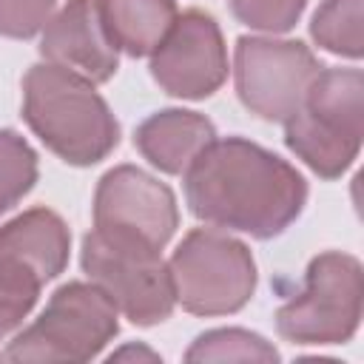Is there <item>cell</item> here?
Masks as SVG:
<instances>
[{
	"label": "cell",
	"mask_w": 364,
	"mask_h": 364,
	"mask_svg": "<svg viewBox=\"0 0 364 364\" xmlns=\"http://www.w3.org/2000/svg\"><path fill=\"white\" fill-rule=\"evenodd\" d=\"M71 253V230L51 208H28L0 225V284L40 296Z\"/></svg>",
	"instance_id": "8fae6325"
},
{
	"label": "cell",
	"mask_w": 364,
	"mask_h": 364,
	"mask_svg": "<svg viewBox=\"0 0 364 364\" xmlns=\"http://www.w3.org/2000/svg\"><path fill=\"white\" fill-rule=\"evenodd\" d=\"M173 296L193 316L239 313L256 290V259L242 239L216 228H193L168 259Z\"/></svg>",
	"instance_id": "277c9868"
},
{
	"label": "cell",
	"mask_w": 364,
	"mask_h": 364,
	"mask_svg": "<svg viewBox=\"0 0 364 364\" xmlns=\"http://www.w3.org/2000/svg\"><path fill=\"white\" fill-rule=\"evenodd\" d=\"M228 6L242 26L264 34H284L301 20L307 0H228Z\"/></svg>",
	"instance_id": "ac0fdd59"
},
{
	"label": "cell",
	"mask_w": 364,
	"mask_h": 364,
	"mask_svg": "<svg viewBox=\"0 0 364 364\" xmlns=\"http://www.w3.org/2000/svg\"><path fill=\"white\" fill-rule=\"evenodd\" d=\"M37 151L11 128H0V213L11 210L37 182Z\"/></svg>",
	"instance_id": "e0dca14e"
},
{
	"label": "cell",
	"mask_w": 364,
	"mask_h": 364,
	"mask_svg": "<svg viewBox=\"0 0 364 364\" xmlns=\"http://www.w3.org/2000/svg\"><path fill=\"white\" fill-rule=\"evenodd\" d=\"M80 264L88 282L102 287L131 324L154 327L171 318L176 296L168 262L159 250L91 230L82 236Z\"/></svg>",
	"instance_id": "52a82bcc"
},
{
	"label": "cell",
	"mask_w": 364,
	"mask_h": 364,
	"mask_svg": "<svg viewBox=\"0 0 364 364\" xmlns=\"http://www.w3.org/2000/svg\"><path fill=\"white\" fill-rule=\"evenodd\" d=\"M324 65L301 40L239 37L233 48V85L239 102L264 122L290 119Z\"/></svg>",
	"instance_id": "ba28073f"
},
{
	"label": "cell",
	"mask_w": 364,
	"mask_h": 364,
	"mask_svg": "<svg viewBox=\"0 0 364 364\" xmlns=\"http://www.w3.org/2000/svg\"><path fill=\"white\" fill-rule=\"evenodd\" d=\"M284 145L321 179H338L361 151L364 74L361 68H321L301 108L282 122Z\"/></svg>",
	"instance_id": "3957f363"
},
{
	"label": "cell",
	"mask_w": 364,
	"mask_h": 364,
	"mask_svg": "<svg viewBox=\"0 0 364 364\" xmlns=\"http://www.w3.org/2000/svg\"><path fill=\"white\" fill-rule=\"evenodd\" d=\"M176 228L179 208L165 182L136 165H117L100 176L94 191V230L162 253Z\"/></svg>",
	"instance_id": "9c48e42d"
},
{
	"label": "cell",
	"mask_w": 364,
	"mask_h": 364,
	"mask_svg": "<svg viewBox=\"0 0 364 364\" xmlns=\"http://www.w3.org/2000/svg\"><path fill=\"white\" fill-rule=\"evenodd\" d=\"M188 210L250 239L282 236L307 205L304 176L279 154L245 139H213L182 173Z\"/></svg>",
	"instance_id": "6da1fadb"
},
{
	"label": "cell",
	"mask_w": 364,
	"mask_h": 364,
	"mask_svg": "<svg viewBox=\"0 0 364 364\" xmlns=\"http://www.w3.org/2000/svg\"><path fill=\"white\" fill-rule=\"evenodd\" d=\"M310 37L318 48L361 60L364 54V0H321L310 20Z\"/></svg>",
	"instance_id": "9a60e30c"
},
{
	"label": "cell",
	"mask_w": 364,
	"mask_h": 364,
	"mask_svg": "<svg viewBox=\"0 0 364 364\" xmlns=\"http://www.w3.org/2000/svg\"><path fill=\"white\" fill-rule=\"evenodd\" d=\"M34 304H37V296H28V293L0 284V341L9 338L23 324V318L31 313Z\"/></svg>",
	"instance_id": "ffe728a7"
},
{
	"label": "cell",
	"mask_w": 364,
	"mask_h": 364,
	"mask_svg": "<svg viewBox=\"0 0 364 364\" xmlns=\"http://www.w3.org/2000/svg\"><path fill=\"white\" fill-rule=\"evenodd\" d=\"M102 28L117 51L151 57L176 20V0H94Z\"/></svg>",
	"instance_id": "5bb4252c"
},
{
	"label": "cell",
	"mask_w": 364,
	"mask_h": 364,
	"mask_svg": "<svg viewBox=\"0 0 364 364\" xmlns=\"http://www.w3.org/2000/svg\"><path fill=\"white\" fill-rule=\"evenodd\" d=\"M119 333V310L94 282L60 284L34 324L20 330L3 358L11 361H91Z\"/></svg>",
	"instance_id": "5b68a950"
},
{
	"label": "cell",
	"mask_w": 364,
	"mask_h": 364,
	"mask_svg": "<svg viewBox=\"0 0 364 364\" xmlns=\"http://www.w3.org/2000/svg\"><path fill=\"white\" fill-rule=\"evenodd\" d=\"M361 262L353 253L324 250L310 259L301 293L276 310V330L293 344H344L361 324Z\"/></svg>",
	"instance_id": "8992f818"
},
{
	"label": "cell",
	"mask_w": 364,
	"mask_h": 364,
	"mask_svg": "<svg viewBox=\"0 0 364 364\" xmlns=\"http://www.w3.org/2000/svg\"><path fill=\"white\" fill-rule=\"evenodd\" d=\"M40 54L94 85L108 82L119 68V51L108 40L94 0H65L40 31Z\"/></svg>",
	"instance_id": "7c38bea8"
},
{
	"label": "cell",
	"mask_w": 364,
	"mask_h": 364,
	"mask_svg": "<svg viewBox=\"0 0 364 364\" xmlns=\"http://www.w3.org/2000/svg\"><path fill=\"white\" fill-rule=\"evenodd\" d=\"M185 361H279V350L259 333L242 327H219L193 338Z\"/></svg>",
	"instance_id": "2e32d148"
},
{
	"label": "cell",
	"mask_w": 364,
	"mask_h": 364,
	"mask_svg": "<svg viewBox=\"0 0 364 364\" xmlns=\"http://www.w3.org/2000/svg\"><path fill=\"white\" fill-rule=\"evenodd\" d=\"M128 355H142V358H151V361H156L159 355L156 353H151L148 347H122V350H117V353H111V358H128Z\"/></svg>",
	"instance_id": "44dd1931"
},
{
	"label": "cell",
	"mask_w": 364,
	"mask_h": 364,
	"mask_svg": "<svg viewBox=\"0 0 364 364\" xmlns=\"http://www.w3.org/2000/svg\"><path fill=\"white\" fill-rule=\"evenodd\" d=\"M57 0H0V37L28 40L43 31Z\"/></svg>",
	"instance_id": "d6986e66"
},
{
	"label": "cell",
	"mask_w": 364,
	"mask_h": 364,
	"mask_svg": "<svg viewBox=\"0 0 364 364\" xmlns=\"http://www.w3.org/2000/svg\"><path fill=\"white\" fill-rule=\"evenodd\" d=\"M151 77L179 100H205L228 80V46L213 14L188 9L176 14L162 43L151 51Z\"/></svg>",
	"instance_id": "30bf717a"
},
{
	"label": "cell",
	"mask_w": 364,
	"mask_h": 364,
	"mask_svg": "<svg viewBox=\"0 0 364 364\" xmlns=\"http://www.w3.org/2000/svg\"><path fill=\"white\" fill-rule=\"evenodd\" d=\"M23 119L63 162L88 168L119 145V122L85 77L54 63H37L23 77Z\"/></svg>",
	"instance_id": "7a4b0ae2"
},
{
	"label": "cell",
	"mask_w": 364,
	"mask_h": 364,
	"mask_svg": "<svg viewBox=\"0 0 364 364\" xmlns=\"http://www.w3.org/2000/svg\"><path fill=\"white\" fill-rule=\"evenodd\" d=\"M216 139L213 122L188 108H162L145 117L134 131V145L156 171L182 176L188 165Z\"/></svg>",
	"instance_id": "4fadbf2b"
}]
</instances>
